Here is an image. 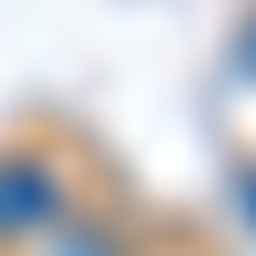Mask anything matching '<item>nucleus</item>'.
<instances>
[{"mask_svg":"<svg viewBox=\"0 0 256 256\" xmlns=\"http://www.w3.org/2000/svg\"><path fill=\"white\" fill-rule=\"evenodd\" d=\"M60 205H68V188H60V171H52V162H34V154L0 162V239L60 222Z\"/></svg>","mask_w":256,"mask_h":256,"instance_id":"obj_1","label":"nucleus"},{"mask_svg":"<svg viewBox=\"0 0 256 256\" xmlns=\"http://www.w3.org/2000/svg\"><path fill=\"white\" fill-rule=\"evenodd\" d=\"M60 256H111V248H102V239H68Z\"/></svg>","mask_w":256,"mask_h":256,"instance_id":"obj_2","label":"nucleus"}]
</instances>
